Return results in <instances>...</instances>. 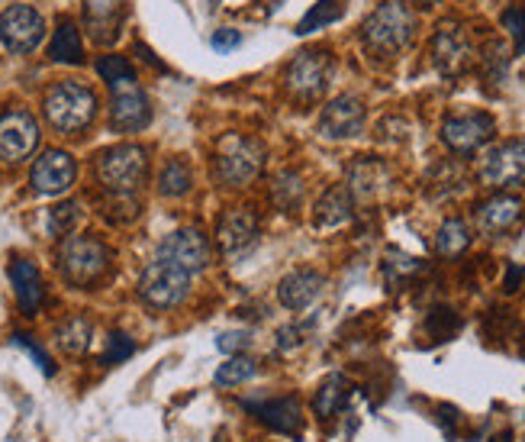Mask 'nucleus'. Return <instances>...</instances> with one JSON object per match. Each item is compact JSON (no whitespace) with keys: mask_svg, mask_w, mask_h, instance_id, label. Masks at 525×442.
<instances>
[{"mask_svg":"<svg viewBox=\"0 0 525 442\" xmlns=\"http://www.w3.org/2000/svg\"><path fill=\"white\" fill-rule=\"evenodd\" d=\"M46 120L52 123V130L65 133V136H78L97 117V94L81 81H58L46 91Z\"/></svg>","mask_w":525,"mask_h":442,"instance_id":"nucleus-1","label":"nucleus"},{"mask_svg":"<svg viewBox=\"0 0 525 442\" xmlns=\"http://www.w3.org/2000/svg\"><path fill=\"white\" fill-rule=\"evenodd\" d=\"M416 33V17L413 10L400 4V0H387L381 4L361 26L364 46L374 55H397L413 42Z\"/></svg>","mask_w":525,"mask_h":442,"instance_id":"nucleus-2","label":"nucleus"},{"mask_svg":"<svg viewBox=\"0 0 525 442\" xmlns=\"http://www.w3.org/2000/svg\"><path fill=\"white\" fill-rule=\"evenodd\" d=\"M265 168V146L255 136L229 133L216 146V178L229 188H245Z\"/></svg>","mask_w":525,"mask_h":442,"instance_id":"nucleus-3","label":"nucleus"},{"mask_svg":"<svg viewBox=\"0 0 525 442\" xmlns=\"http://www.w3.org/2000/svg\"><path fill=\"white\" fill-rule=\"evenodd\" d=\"M58 268L68 284L75 288H91L110 268V252L94 236H65L58 246Z\"/></svg>","mask_w":525,"mask_h":442,"instance_id":"nucleus-4","label":"nucleus"},{"mask_svg":"<svg viewBox=\"0 0 525 442\" xmlns=\"http://www.w3.org/2000/svg\"><path fill=\"white\" fill-rule=\"evenodd\" d=\"M149 171V155L136 142H120L97 155V178L110 194H136Z\"/></svg>","mask_w":525,"mask_h":442,"instance_id":"nucleus-5","label":"nucleus"},{"mask_svg":"<svg viewBox=\"0 0 525 442\" xmlns=\"http://www.w3.org/2000/svg\"><path fill=\"white\" fill-rule=\"evenodd\" d=\"M187 291H191V275H187L184 268H178L174 262H165V259H155L139 278L142 301L149 307H155V310L178 307L187 297Z\"/></svg>","mask_w":525,"mask_h":442,"instance_id":"nucleus-6","label":"nucleus"},{"mask_svg":"<svg viewBox=\"0 0 525 442\" xmlns=\"http://www.w3.org/2000/svg\"><path fill=\"white\" fill-rule=\"evenodd\" d=\"M329 78H332V55L326 49H306L294 55V62L284 71L287 91L300 97V101H316L329 88Z\"/></svg>","mask_w":525,"mask_h":442,"instance_id":"nucleus-7","label":"nucleus"},{"mask_svg":"<svg viewBox=\"0 0 525 442\" xmlns=\"http://www.w3.org/2000/svg\"><path fill=\"white\" fill-rule=\"evenodd\" d=\"M39 146V123L23 107H7L0 113V162L17 165L36 152Z\"/></svg>","mask_w":525,"mask_h":442,"instance_id":"nucleus-8","label":"nucleus"},{"mask_svg":"<svg viewBox=\"0 0 525 442\" xmlns=\"http://www.w3.org/2000/svg\"><path fill=\"white\" fill-rule=\"evenodd\" d=\"M110 91H113V101H110V126L113 130H120V133L145 130L152 120V107H149V97L142 94L136 75L113 81Z\"/></svg>","mask_w":525,"mask_h":442,"instance_id":"nucleus-9","label":"nucleus"},{"mask_svg":"<svg viewBox=\"0 0 525 442\" xmlns=\"http://www.w3.org/2000/svg\"><path fill=\"white\" fill-rule=\"evenodd\" d=\"M245 410L258 417L261 426H268V430L281 433V436H290L297 439L303 433V404L300 397L294 394H284V397H252V401H239Z\"/></svg>","mask_w":525,"mask_h":442,"instance_id":"nucleus-10","label":"nucleus"},{"mask_svg":"<svg viewBox=\"0 0 525 442\" xmlns=\"http://www.w3.org/2000/svg\"><path fill=\"white\" fill-rule=\"evenodd\" d=\"M480 181L487 188H513V184L525 181V142L513 139L503 146H493L477 168Z\"/></svg>","mask_w":525,"mask_h":442,"instance_id":"nucleus-11","label":"nucleus"},{"mask_svg":"<svg viewBox=\"0 0 525 442\" xmlns=\"http://www.w3.org/2000/svg\"><path fill=\"white\" fill-rule=\"evenodd\" d=\"M42 33H46V23H42L39 10L26 7V4H13L0 13V42L10 49V52H33L39 42H42Z\"/></svg>","mask_w":525,"mask_h":442,"instance_id":"nucleus-12","label":"nucleus"},{"mask_svg":"<svg viewBox=\"0 0 525 442\" xmlns=\"http://www.w3.org/2000/svg\"><path fill=\"white\" fill-rule=\"evenodd\" d=\"M158 259L174 262L178 268H184L187 275H197L210 265V242L200 230H194V226H184V230H174L171 236L162 239Z\"/></svg>","mask_w":525,"mask_h":442,"instance_id":"nucleus-13","label":"nucleus"},{"mask_svg":"<svg viewBox=\"0 0 525 442\" xmlns=\"http://www.w3.org/2000/svg\"><path fill=\"white\" fill-rule=\"evenodd\" d=\"M490 136H493V117L490 113H458V117H448L445 126H442L445 146L451 152H458V155L477 152Z\"/></svg>","mask_w":525,"mask_h":442,"instance_id":"nucleus-14","label":"nucleus"},{"mask_svg":"<svg viewBox=\"0 0 525 442\" xmlns=\"http://www.w3.org/2000/svg\"><path fill=\"white\" fill-rule=\"evenodd\" d=\"M75 178H78V162L62 149L42 152L33 165V175H29V181H33V188L39 194H52V197L65 194L71 184H75Z\"/></svg>","mask_w":525,"mask_h":442,"instance_id":"nucleus-15","label":"nucleus"},{"mask_svg":"<svg viewBox=\"0 0 525 442\" xmlns=\"http://www.w3.org/2000/svg\"><path fill=\"white\" fill-rule=\"evenodd\" d=\"M471 42L464 36V30L458 23H442L439 33L432 39V59H435V68L442 71V75H461L464 68L471 65Z\"/></svg>","mask_w":525,"mask_h":442,"instance_id":"nucleus-16","label":"nucleus"},{"mask_svg":"<svg viewBox=\"0 0 525 442\" xmlns=\"http://www.w3.org/2000/svg\"><path fill=\"white\" fill-rule=\"evenodd\" d=\"M364 130V104L352 94H342L323 107L319 117V133L326 139H352Z\"/></svg>","mask_w":525,"mask_h":442,"instance_id":"nucleus-17","label":"nucleus"},{"mask_svg":"<svg viewBox=\"0 0 525 442\" xmlns=\"http://www.w3.org/2000/svg\"><path fill=\"white\" fill-rule=\"evenodd\" d=\"M255 236H258V217L249 207H232L216 220V242H220V249L229 255L249 249Z\"/></svg>","mask_w":525,"mask_h":442,"instance_id":"nucleus-18","label":"nucleus"},{"mask_svg":"<svg viewBox=\"0 0 525 442\" xmlns=\"http://www.w3.org/2000/svg\"><path fill=\"white\" fill-rule=\"evenodd\" d=\"M326 288V278L310 268H300V272H290L281 284H277V301L287 310H306Z\"/></svg>","mask_w":525,"mask_h":442,"instance_id":"nucleus-19","label":"nucleus"},{"mask_svg":"<svg viewBox=\"0 0 525 442\" xmlns=\"http://www.w3.org/2000/svg\"><path fill=\"white\" fill-rule=\"evenodd\" d=\"M519 217H522V201L513 194H493L490 201L477 207V226H480V233H487V236L506 233L509 226H516Z\"/></svg>","mask_w":525,"mask_h":442,"instance_id":"nucleus-20","label":"nucleus"},{"mask_svg":"<svg viewBox=\"0 0 525 442\" xmlns=\"http://www.w3.org/2000/svg\"><path fill=\"white\" fill-rule=\"evenodd\" d=\"M10 284H13V294H17V304L26 317L42 307V297H46V284H42V275L33 262L26 259H13L10 265Z\"/></svg>","mask_w":525,"mask_h":442,"instance_id":"nucleus-21","label":"nucleus"},{"mask_svg":"<svg viewBox=\"0 0 525 442\" xmlns=\"http://www.w3.org/2000/svg\"><path fill=\"white\" fill-rule=\"evenodd\" d=\"M387 181H390V171L377 159H358L348 168V191L361 197V201H371V197L381 194L387 188Z\"/></svg>","mask_w":525,"mask_h":442,"instance_id":"nucleus-22","label":"nucleus"},{"mask_svg":"<svg viewBox=\"0 0 525 442\" xmlns=\"http://www.w3.org/2000/svg\"><path fill=\"white\" fill-rule=\"evenodd\" d=\"M352 213H355L352 191H348L345 184H335V188H329L323 197H319L316 226H319V230H335V226H342V223L352 220Z\"/></svg>","mask_w":525,"mask_h":442,"instance_id":"nucleus-23","label":"nucleus"},{"mask_svg":"<svg viewBox=\"0 0 525 442\" xmlns=\"http://www.w3.org/2000/svg\"><path fill=\"white\" fill-rule=\"evenodd\" d=\"M348 381H345V375H329L323 384H319V391H316V397H313V410H316V417L319 420H332L335 413H342L345 410V404H348Z\"/></svg>","mask_w":525,"mask_h":442,"instance_id":"nucleus-24","label":"nucleus"},{"mask_svg":"<svg viewBox=\"0 0 525 442\" xmlns=\"http://www.w3.org/2000/svg\"><path fill=\"white\" fill-rule=\"evenodd\" d=\"M91 339H94V326H91V320H87V317H81V313L62 320V323H58V330H55L58 349L68 352V355H84L87 346H91Z\"/></svg>","mask_w":525,"mask_h":442,"instance_id":"nucleus-25","label":"nucleus"},{"mask_svg":"<svg viewBox=\"0 0 525 442\" xmlns=\"http://www.w3.org/2000/svg\"><path fill=\"white\" fill-rule=\"evenodd\" d=\"M49 55H52L55 62H65V65H81L84 62L81 33H78V26L71 23V20L58 23V30L52 36V46H49Z\"/></svg>","mask_w":525,"mask_h":442,"instance_id":"nucleus-26","label":"nucleus"},{"mask_svg":"<svg viewBox=\"0 0 525 442\" xmlns=\"http://www.w3.org/2000/svg\"><path fill=\"white\" fill-rule=\"evenodd\" d=\"M468 246H471V230H468V223L464 220L451 217L439 226V236H435V249H439V255L455 259V255H461Z\"/></svg>","mask_w":525,"mask_h":442,"instance_id":"nucleus-27","label":"nucleus"},{"mask_svg":"<svg viewBox=\"0 0 525 442\" xmlns=\"http://www.w3.org/2000/svg\"><path fill=\"white\" fill-rule=\"evenodd\" d=\"M191 168H187V162L181 159H168L162 165V175H158V194L165 197H184L187 191H191Z\"/></svg>","mask_w":525,"mask_h":442,"instance_id":"nucleus-28","label":"nucleus"},{"mask_svg":"<svg viewBox=\"0 0 525 442\" xmlns=\"http://www.w3.org/2000/svg\"><path fill=\"white\" fill-rule=\"evenodd\" d=\"M345 4H348V0H319V4H313V10L297 23V36H306V33H313V30H323V26L342 20Z\"/></svg>","mask_w":525,"mask_h":442,"instance_id":"nucleus-29","label":"nucleus"},{"mask_svg":"<svg viewBox=\"0 0 525 442\" xmlns=\"http://www.w3.org/2000/svg\"><path fill=\"white\" fill-rule=\"evenodd\" d=\"M258 375V365L252 359H242V355H232L226 365H220V372L213 375L216 388H236V384H245Z\"/></svg>","mask_w":525,"mask_h":442,"instance_id":"nucleus-30","label":"nucleus"},{"mask_svg":"<svg viewBox=\"0 0 525 442\" xmlns=\"http://www.w3.org/2000/svg\"><path fill=\"white\" fill-rule=\"evenodd\" d=\"M271 197H274L277 207L294 210L303 201V181H300L297 171H284V175H277L274 188H271Z\"/></svg>","mask_w":525,"mask_h":442,"instance_id":"nucleus-31","label":"nucleus"},{"mask_svg":"<svg viewBox=\"0 0 525 442\" xmlns=\"http://www.w3.org/2000/svg\"><path fill=\"white\" fill-rule=\"evenodd\" d=\"M426 330H429L432 339L445 342V339H451V336L461 330V317L451 307H435L429 313V320H426Z\"/></svg>","mask_w":525,"mask_h":442,"instance_id":"nucleus-32","label":"nucleus"},{"mask_svg":"<svg viewBox=\"0 0 525 442\" xmlns=\"http://www.w3.org/2000/svg\"><path fill=\"white\" fill-rule=\"evenodd\" d=\"M78 220H81V210H78L75 201L55 204V207L49 210V233H52V236H68V233L78 226Z\"/></svg>","mask_w":525,"mask_h":442,"instance_id":"nucleus-33","label":"nucleus"},{"mask_svg":"<svg viewBox=\"0 0 525 442\" xmlns=\"http://www.w3.org/2000/svg\"><path fill=\"white\" fill-rule=\"evenodd\" d=\"M133 352H136V342L129 339L126 333H110L107 352H104V365H120V362H126Z\"/></svg>","mask_w":525,"mask_h":442,"instance_id":"nucleus-34","label":"nucleus"},{"mask_svg":"<svg viewBox=\"0 0 525 442\" xmlns=\"http://www.w3.org/2000/svg\"><path fill=\"white\" fill-rule=\"evenodd\" d=\"M97 71H100V78H104L107 84L123 81V78H129V75H136L133 65H129V62L123 59V55H104V59L97 62Z\"/></svg>","mask_w":525,"mask_h":442,"instance_id":"nucleus-35","label":"nucleus"},{"mask_svg":"<svg viewBox=\"0 0 525 442\" xmlns=\"http://www.w3.org/2000/svg\"><path fill=\"white\" fill-rule=\"evenodd\" d=\"M503 26L513 36V46H516V55H525V7H509L503 13Z\"/></svg>","mask_w":525,"mask_h":442,"instance_id":"nucleus-36","label":"nucleus"},{"mask_svg":"<svg viewBox=\"0 0 525 442\" xmlns=\"http://www.w3.org/2000/svg\"><path fill=\"white\" fill-rule=\"evenodd\" d=\"M13 346H20V349H26L29 355H33L36 365L42 368V375H46V378H52V375H55V362L49 359V352H46V349L36 346L33 336H26V333H13Z\"/></svg>","mask_w":525,"mask_h":442,"instance_id":"nucleus-37","label":"nucleus"},{"mask_svg":"<svg viewBox=\"0 0 525 442\" xmlns=\"http://www.w3.org/2000/svg\"><path fill=\"white\" fill-rule=\"evenodd\" d=\"M249 346H252L249 330H226V333L216 336V349H220L223 355H242Z\"/></svg>","mask_w":525,"mask_h":442,"instance_id":"nucleus-38","label":"nucleus"},{"mask_svg":"<svg viewBox=\"0 0 525 442\" xmlns=\"http://www.w3.org/2000/svg\"><path fill=\"white\" fill-rule=\"evenodd\" d=\"M303 326L300 323H290V326H281L277 330V336H274V346L281 349V352H294V349H300L303 346Z\"/></svg>","mask_w":525,"mask_h":442,"instance_id":"nucleus-39","label":"nucleus"},{"mask_svg":"<svg viewBox=\"0 0 525 442\" xmlns=\"http://www.w3.org/2000/svg\"><path fill=\"white\" fill-rule=\"evenodd\" d=\"M484 62H487V71H490L493 78H503V75H506L509 55H506V46H503V42H490V46H487V55H484Z\"/></svg>","mask_w":525,"mask_h":442,"instance_id":"nucleus-40","label":"nucleus"},{"mask_svg":"<svg viewBox=\"0 0 525 442\" xmlns=\"http://www.w3.org/2000/svg\"><path fill=\"white\" fill-rule=\"evenodd\" d=\"M210 46L216 52H232V49L242 46V33H236V30H216L213 39H210Z\"/></svg>","mask_w":525,"mask_h":442,"instance_id":"nucleus-41","label":"nucleus"},{"mask_svg":"<svg viewBox=\"0 0 525 442\" xmlns=\"http://www.w3.org/2000/svg\"><path fill=\"white\" fill-rule=\"evenodd\" d=\"M439 423H442V430L448 439H455V423H458V410L451 407V404H442L439 407Z\"/></svg>","mask_w":525,"mask_h":442,"instance_id":"nucleus-42","label":"nucleus"},{"mask_svg":"<svg viewBox=\"0 0 525 442\" xmlns=\"http://www.w3.org/2000/svg\"><path fill=\"white\" fill-rule=\"evenodd\" d=\"M522 278H525V265H509L506 281H503V291L513 294V291L519 288V284H522Z\"/></svg>","mask_w":525,"mask_h":442,"instance_id":"nucleus-43","label":"nucleus"},{"mask_svg":"<svg viewBox=\"0 0 525 442\" xmlns=\"http://www.w3.org/2000/svg\"><path fill=\"white\" fill-rule=\"evenodd\" d=\"M493 442H513V433H509V430H506V433H500V436H497V439H493Z\"/></svg>","mask_w":525,"mask_h":442,"instance_id":"nucleus-44","label":"nucleus"},{"mask_svg":"<svg viewBox=\"0 0 525 442\" xmlns=\"http://www.w3.org/2000/svg\"><path fill=\"white\" fill-rule=\"evenodd\" d=\"M416 4H422V7H432V4H439V0H416Z\"/></svg>","mask_w":525,"mask_h":442,"instance_id":"nucleus-45","label":"nucleus"},{"mask_svg":"<svg viewBox=\"0 0 525 442\" xmlns=\"http://www.w3.org/2000/svg\"><path fill=\"white\" fill-rule=\"evenodd\" d=\"M271 4H274V7H281V4H284V0H271Z\"/></svg>","mask_w":525,"mask_h":442,"instance_id":"nucleus-46","label":"nucleus"},{"mask_svg":"<svg viewBox=\"0 0 525 442\" xmlns=\"http://www.w3.org/2000/svg\"><path fill=\"white\" fill-rule=\"evenodd\" d=\"M220 442H226V439H220Z\"/></svg>","mask_w":525,"mask_h":442,"instance_id":"nucleus-47","label":"nucleus"}]
</instances>
